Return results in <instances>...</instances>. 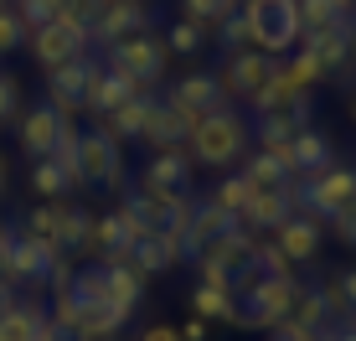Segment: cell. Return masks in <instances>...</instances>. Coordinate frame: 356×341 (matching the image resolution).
<instances>
[{
  "mask_svg": "<svg viewBox=\"0 0 356 341\" xmlns=\"http://www.w3.org/2000/svg\"><path fill=\"white\" fill-rule=\"evenodd\" d=\"M289 321H294V326H305V331H325V321H330V300H325V290H305V285H300V300H294Z\"/></svg>",
  "mask_w": 356,
  "mask_h": 341,
  "instance_id": "cell-32",
  "label": "cell"
},
{
  "mask_svg": "<svg viewBox=\"0 0 356 341\" xmlns=\"http://www.w3.org/2000/svg\"><path fill=\"white\" fill-rule=\"evenodd\" d=\"M274 57H264V52H232L227 57V68H222V93L227 99H243V104H253L259 109V99L268 93V83H274Z\"/></svg>",
  "mask_w": 356,
  "mask_h": 341,
  "instance_id": "cell-9",
  "label": "cell"
},
{
  "mask_svg": "<svg viewBox=\"0 0 356 341\" xmlns=\"http://www.w3.org/2000/svg\"><path fill=\"white\" fill-rule=\"evenodd\" d=\"M191 310L202 315V321H232V326H238V295H232V290L202 285V290L191 295Z\"/></svg>",
  "mask_w": 356,
  "mask_h": 341,
  "instance_id": "cell-29",
  "label": "cell"
},
{
  "mask_svg": "<svg viewBox=\"0 0 356 341\" xmlns=\"http://www.w3.org/2000/svg\"><path fill=\"white\" fill-rule=\"evenodd\" d=\"M140 341H181V331H176V326H165V321H155V326H145V331H140Z\"/></svg>",
  "mask_w": 356,
  "mask_h": 341,
  "instance_id": "cell-48",
  "label": "cell"
},
{
  "mask_svg": "<svg viewBox=\"0 0 356 341\" xmlns=\"http://www.w3.org/2000/svg\"><path fill=\"white\" fill-rule=\"evenodd\" d=\"M67 187H72V181H67V170L57 166V161H36V166H31V191H36V197L63 202V191H67Z\"/></svg>",
  "mask_w": 356,
  "mask_h": 341,
  "instance_id": "cell-36",
  "label": "cell"
},
{
  "mask_svg": "<svg viewBox=\"0 0 356 341\" xmlns=\"http://www.w3.org/2000/svg\"><path fill=\"white\" fill-rule=\"evenodd\" d=\"M294 6H300V42H305V36H321L330 26H341V21H351L346 0H294Z\"/></svg>",
  "mask_w": 356,
  "mask_h": 341,
  "instance_id": "cell-24",
  "label": "cell"
},
{
  "mask_svg": "<svg viewBox=\"0 0 356 341\" xmlns=\"http://www.w3.org/2000/svg\"><path fill=\"white\" fill-rule=\"evenodd\" d=\"M10 310H16V295H10V290H6V279H0V321H6Z\"/></svg>",
  "mask_w": 356,
  "mask_h": 341,
  "instance_id": "cell-52",
  "label": "cell"
},
{
  "mask_svg": "<svg viewBox=\"0 0 356 341\" xmlns=\"http://www.w3.org/2000/svg\"><path fill=\"white\" fill-rule=\"evenodd\" d=\"M129 233H124V223H119L114 212L108 217H93V238H88V253H104L108 264H129Z\"/></svg>",
  "mask_w": 356,
  "mask_h": 341,
  "instance_id": "cell-25",
  "label": "cell"
},
{
  "mask_svg": "<svg viewBox=\"0 0 356 341\" xmlns=\"http://www.w3.org/2000/svg\"><path fill=\"white\" fill-rule=\"evenodd\" d=\"M289 212H294V197H289V191H253L238 223L248 228V233H259V228H279Z\"/></svg>",
  "mask_w": 356,
  "mask_h": 341,
  "instance_id": "cell-22",
  "label": "cell"
},
{
  "mask_svg": "<svg viewBox=\"0 0 356 341\" xmlns=\"http://www.w3.org/2000/svg\"><path fill=\"white\" fill-rule=\"evenodd\" d=\"M336 290H341V300H346V306L356 310V269H346V274H341V279H336Z\"/></svg>",
  "mask_w": 356,
  "mask_h": 341,
  "instance_id": "cell-49",
  "label": "cell"
},
{
  "mask_svg": "<svg viewBox=\"0 0 356 341\" xmlns=\"http://www.w3.org/2000/svg\"><path fill=\"white\" fill-rule=\"evenodd\" d=\"M217 31H222V47H227V57H232V52H253V42H248V21H243V10H232V16H227Z\"/></svg>",
  "mask_w": 356,
  "mask_h": 341,
  "instance_id": "cell-42",
  "label": "cell"
},
{
  "mask_svg": "<svg viewBox=\"0 0 356 341\" xmlns=\"http://www.w3.org/2000/svg\"><path fill=\"white\" fill-rule=\"evenodd\" d=\"M238 6H243V0H186V21H196V26L212 31V26H222Z\"/></svg>",
  "mask_w": 356,
  "mask_h": 341,
  "instance_id": "cell-37",
  "label": "cell"
},
{
  "mask_svg": "<svg viewBox=\"0 0 356 341\" xmlns=\"http://www.w3.org/2000/svg\"><path fill=\"white\" fill-rule=\"evenodd\" d=\"M330 228H336V238H346V243H356V202L346 207V212H336V217H330Z\"/></svg>",
  "mask_w": 356,
  "mask_h": 341,
  "instance_id": "cell-45",
  "label": "cell"
},
{
  "mask_svg": "<svg viewBox=\"0 0 356 341\" xmlns=\"http://www.w3.org/2000/svg\"><path fill=\"white\" fill-rule=\"evenodd\" d=\"M186 135H191V129L181 125L176 114H170V104H150V114H145V129H140V140L150 145L155 155H161V150H181V145H186Z\"/></svg>",
  "mask_w": 356,
  "mask_h": 341,
  "instance_id": "cell-21",
  "label": "cell"
},
{
  "mask_svg": "<svg viewBox=\"0 0 356 341\" xmlns=\"http://www.w3.org/2000/svg\"><path fill=\"white\" fill-rule=\"evenodd\" d=\"M63 129H67V119L57 114L52 104H36V109H26V114H21V150H26L31 161H52Z\"/></svg>",
  "mask_w": 356,
  "mask_h": 341,
  "instance_id": "cell-12",
  "label": "cell"
},
{
  "mask_svg": "<svg viewBox=\"0 0 356 341\" xmlns=\"http://www.w3.org/2000/svg\"><path fill=\"white\" fill-rule=\"evenodd\" d=\"M346 6H356V0H346Z\"/></svg>",
  "mask_w": 356,
  "mask_h": 341,
  "instance_id": "cell-54",
  "label": "cell"
},
{
  "mask_svg": "<svg viewBox=\"0 0 356 341\" xmlns=\"http://www.w3.org/2000/svg\"><path fill=\"white\" fill-rule=\"evenodd\" d=\"M145 31H150V10H145L140 0H114V6L93 21V42H104V47H119V42L145 36Z\"/></svg>",
  "mask_w": 356,
  "mask_h": 341,
  "instance_id": "cell-13",
  "label": "cell"
},
{
  "mask_svg": "<svg viewBox=\"0 0 356 341\" xmlns=\"http://www.w3.org/2000/svg\"><path fill=\"white\" fill-rule=\"evenodd\" d=\"M181 259H186V238H176V233H150V238H140L129 248V269L140 274V279L176 269Z\"/></svg>",
  "mask_w": 356,
  "mask_h": 341,
  "instance_id": "cell-14",
  "label": "cell"
},
{
  "mask_svg": "<svg viewBox=\"0 0 356 341\" xmlns=\"http://www.w3.org/2000/svg\"><path fill=\"white\" fill-rule=\"evenodd\" d=\"M165 104H170V114H176L186 129H196L207 114L227 109V93H222V83H217V72H191V78L176 83V93H170Z\"/></svg>",
  "mask_w": 356,
  "mask_h": 341,
  "instance_id": "cell-8",
  "label": "cell"
},
{
  "mask_svg": "<svg viewBox=\"0 0 356 341\" xmlns=\"http://www.w3.org/2000/svg\"><path fill=\"white\" fill-rule=\"evenodd\" d=\"M42 321H47V310H36V306H16L0 321V341H36V331H42Z\"/></svg>",
  "mask_w": 356,
  "mask_h": 341,
  "instance_id": "cell-35",
  "label": "cell"
},
{
  "mask_svg": "<svg viewBox=\"0 0 356 341\" xmlns=\"http://www.w3.org/2000/svg\"><path fill=\"white\" fill-rule=\"evenodd\" d=\"M57 223H63V202H47V207H31V212H26L21 233L36 238V243H47V248H57ZM57 253H63V248H57Z\"/></svg>",
  "mask_w": 356,
  "mask_h": 341,
  "instance_id": "cell-33",
  "label": "cell"
},
{
  "mask_svg": "<svg viewBox=\"0 0 356 341\" xmlns=\"http://www.w3.org/2000/svg\"><path fill=\"white\" fill-rule=\"evenodd\" d=\"M253 269L264 279H294V264L274 248V243H253Z\"/></svg>",
  "mask_w": 356,
  "mask_h": 341,
  "instance_id": "cell-39",
  "label": "cell"
},
{
  "mask_svg": "<svg viewBox=\"0 0 356 341\" xmlns=\"http://www.w3.org/2000/svg\"><path fill=\"white\" fill-rule=\"evenodd\" d=\"M21 109V83L10 78V72H0V125H10Z\"/></svg>",
  "mask_w": 356,
  "mask_h": 341,
  "instance_id": "cell-44",
  "label": "cell"
},
{
  "mask_svg": "<svg viewBox=\"0 0 356 341\" xmlns=\"http://www.w3.org/2000/svg\"><path fill=\"white\" fill-rule=\"evenodd\" d=\"M31 42V57L42 63L47 72H57V68H67V63H78V57H88V26H83L72 10H63V16L52 21V26H42V31H31L26 36Z\"/></svg>",
  "mask_w": 356,
  "mask_h": 341,
  "instance_id": "cell-3",
  "label": "cell"
},
{
  "mask_svg": "<svg viewBox=\"0 0 356 341\" xmlns=\"http://www.w3.org/2000/svg\"><path fill=\"white\" fill-rule=\"evenodd\" d=\"M93 238V212L78 202H63V223H57V248L63 253H83Z\"/></svg>",
  "mask_w": 356,
  "mask_h": 341,
  "instance_id": "cell-26",
  "label": "cell"
},
{
  "mask_svg": "<svg viewBox=\"0 0 356 341\" xmlns=\"http://www.w3.org/2000/svg\"><path fill=\"white\" fill-rule=\"evenodd\" d=\"M202 47H207V26H196V21H176L165 36V52H181V57L202 52Z\"/></svg>",
  "mask_w": 356,
  "mask_h": 341,
  "instance_id": "cell-38",
  "label": "cell"
},
{
  "mask_svg": "<svg viewBox=\"0 0 356 341\" xmlns=\"http://www.w3.org/2000/svg\"><path fill=\"white\" fill-rule=\"evenodd\" d=\"M243 181H248V191H289V197H294V170L279 166L274 155H264V150L248 155V166H243Z\"/></svg>",
  "mask_w": 356,
  "mask_h": 341,
  "instance_id": "cell-23",
  "label": "cell"
},
{
  "mask_svg": "<svg viewBox=\"0 0 356 341\" xmlns=\"http://www.w3.org/2000/svg\"><path fill=\"white\" fill-rule=\"evenodd\" d=\"M104 78V68L93 63V57H78V63H67V68H57V72H47V104L57 109V114L67 119H78V114H88V104H93V83Z\"/></svg>",
  "mask_w": 356,
  "mask_h": 341,
  "instance_id": "cell-5",
  "label": "cell"
},
{
  "mask_svg": "<svg viewBox=\"0 0 356 341\" xmlns=\"http://www.w3.org/2000/svg\"><path fill=\"white\" fill-rule=\"evenodd\" d=\"M119 176H124V161H119V140H108L104 129H83V140H78V170H72V187L108 191V187H119Z\"/></svg>",
  "mask_w": 356,
  "mask_h": 341,
  "instance_id": "cell-7",
  "label": "cell"
},
{
  "mask_svg": "<svg viewBox=\"0 0 356 341\" xmlns=\"http://www.w3.org/2000/svg\"><path fill=\"white\" fill-rule=\"evenodd\" d=\"M305 52L321 63V72L346 68L351 57H356V26H351V21H341V26H330V31H321V36H305Z\"/></svg>",
  "mask_w": 356,
  "mask_h": 341,
  "instance_id": "cell-19",
  "label": "cell"
},
{
  "mask_svg": "<svg viewBox=\"0 0 356 341\" xmlns=\"http://www.w3.org/2000/svg\"><path fill=\"white\" fill-rule=\"evenodd\" d=\"M274 336H284V341H321V331H305V326H294V321H279Z\"/></svg>",
  "mask_w": 356,
  "mask_h": 341,
  "instance_id": "cell-46",
  "label": "cell"
},
{
  "mask_svg": "<svg viewBox=\"0 0 356 341\" xmlns=\"http://www.w3.org/2000/svg\"><path fill=\"white\" fill-rule=\"evenodd\" d=\"M232 223H238V217H227L212 197H207V202H196L191 228H186V259H202V248H207V243H212L217 233H227Z\"/></svg>",
  "mask_w": 356,
  "mask_h": 341,
  "instance_id": "cell-20",
  "label": "cell"
},
{
  "mask_svg": "<svg viewBox=\"0 0 356 341\" xmlns=\"http://www.w3.org/2000/svg\"><path fill=\"white\" fill-rule=\"evenodd\" d=\"M16 6V16H21V26H26V36L31 31H42V26H52L57 16L72 6V0H10Z\"/></svg>",
  "mask_w": 356,
  "mask_h": 341,
  "instance_id": "cell-34",
  "label": "cell"
},
{
  "mask_svg": "<svg viewBox=\"0 0 356 341\" xmlns=\"http://www.w3.org/2000/svg\"><path fill=\"white\" fill-rule=\"evenodd\" d=\"M0 187H6V161H0Z\"/></svg>",
  "mask_w": 356,
  "mask_h": 341,
  "instance_id": "cell-53",
  "label": "cell"
},
{
  "mask_svg": "<svg viewBox=\"0 0 356 341\" xmlns=\"http://www.w3.org/2000/svg\"><path fill=\"white\" fill-rule=\"evenodd\" d=\"M253 243H259V238H253L248 228H243V223H232L227 233H217L212 243H207L196 264H212V269H222V274H238L243 264H253Z\"/></svg>",
  "mask_w": 356,
  "mask_h": 341,
  "instance_id": "cell-15",
  "label": "cell"
},
{
  "mask_svg": "<svg viewBox=\"0 0 356 341\" xmlns=\"http://www.w3.org/2000/svg\"><path fill=\"white\" fill-rule=\"evenodd\" d=\"M150 104H155V99H140V93H134L129 104H119L114 114H108V129H104V135H108V140H140L145 114H150Z\"/></svg>",
  "mask_w": 356,
  "mask_h": 341,
  "instance_id": "cell-30",
  "label": "cell"
},
{
  "mask_svg": "<svg viewBox=\"0 0 356 341\" xmlns=\"http://www.w3.org/2000/svg\"><path fill=\"white\" fill-rule=\"evenodd\" d=\"M140 187H145V191H186V187H191V155H186V150H161V155H150Z\"/></svg>",
  "mask_w": 356,
  "mask_h": 341,
  "instance_id": "cell-18",
  "label": "cell"
},
{
  "mask_svg": "<svg viewBox=\"0 0 356 341\" xmlns=\"http://www.w3.org/2000/svg\"><path fill=\"white\" fill-rule=\"evenodd\" d=\"M336 166V150H330V140L321 129H294V145H289V170L294 176H321V170Z\"/></svg>",
  "mask_w": 356,
  "mask_h": 341,
  "instance_id": "cell-17",
  "label": "cell"
},
{
  "mask_svg": "<svg viewBox=\"0 0 356 341\" xmlns=\"http://www.w3.org/2000/svg\"><path fill=\"white\" fill-rule=\"evenodd\" d=\"M248 197H253V191H248V181H243V176H227L222 187L212 191V202L222 207L227 217H243V207H248Z\"/></svg>",
  "mask_w": 356,
  "mask_h": 341,
  "instance_id": "cell-40",
  "label": "cell"
},
{
  "mask_svg": "<svg viewBox=\"0 0 356 341\" xmlns=\"http://www.w3.org/2000/svg\"><path fill=\"white\" fill-rule=\"evenodd\" d=\"M165 36L145 31V36H129V42L108 47V72H119V78H129L134 88H150V83H161L165 72Z\"/></svg>",
  "mask_w": 356,
  "mask_h": 341,
  "instance_id": "cell-6",
  "label": "cell"
},
{
  "mask_svg": "<svg viewBox=\"0 0 356 341\" xmlns=\"http://www.w3.org/2000/svg\"><path fill=\"white\" fill-rule=\"evenodd\" d=\"M63 259L57 248H47V243H36L26 233L10 238V248L0 253V279L6 285H36V279H52V264Z\"/></svg>",
  "mask_w": 356,
  "mask_h": 341,
  "instance_id": "cell-11",
  "label": "cell"
},
{
  "mask_svg": "<svg viewBox=\"0 0 356 341\" xmlns=\"http://www.w3.org/2000/svg\"><path fill=\"white\" fill-rule=\"evenodd\" d=\"M21 42H26V26H21L16 6H0V57H6V52H16Z\"/></svg>",
  "mask_w": 356,
  "mask_h": 341,
  "instance_id": "cell-43",
  "label": "cell"
},
{
  "mask_svg": "<svg viewBox=\"0 0 356 341\" xmlns=\"http://www.w3.org/2000/svg\"><path fill=\"white\" fill-rule=\"evenodd\" d=\"M294 300H300V279H264L248 290V295H238V326H259V331H268V326L289 321Z\"/></svg>",
  "mask_w": 356,
  "mask_h": 341,
  "instance_id": "cell-4",
  "label": "cell"
},
{
  "mask_svg": "<svg viewBox=\"0 0 356 341\" xmlns=\"http://www.w3.org/2000/svg\"><path fill=\"white\" fill-rule=\"evenodd\" d=\"M284 68H289V78H294V83H300V93H310V88H315V83H321V78H325V72H321V63H315V57H310V52H305V47H300V52H294V57H289V63H284Z\"/></svg>",
  "mask_w": 356,
  "mask_h": 341,
  "instance_id": "cell-41",
  "label": "cell"
},
{
  "mask_svg": "<svg viewBox=\"0 0 356 341\" xmlns=\"http://www.w3.org/2000/svg\"><path fill=\"white\" fill-rule=\"evenodd\" d=\"M321 341H356V321H346V326H341V331H325Z\"/></svg>",
  "mask_w": 356,
  "mask_h": 341,
  "instance_id": "cell-51",
  "label": "cell"
},
{
  "mask_svg": "<svg viewBox=\"0 0 356 341\" xmlns=\"http://www.w3.org/2000/svg\"><path fill=\"white\" fill-rule=\"evenodd\" d=\"M274 248L284 253L289 264L315 259V253H321V223H315V217H305V212H289L284 223L274 228Z\"/></svg>",
  "mask_w": 356,
  "mask_h": 341,
  "instance_id": "cell-16",
  "label": "cell"
},
{
  "mask_svg": "<svg viewBox=\"0 0 356 341\" xmlns=\"http://www.w3.org/2000/svg\"><path fill=\"white\" fill-rule=\"evenodd\" d=\"M124 321H129L124 310H114V306H93V310H83V315H78L72 336H78V341H114L119 331H124Z\"/></svg>",
  "mask_w": 356,
  "mask_h": 341,
  "instance_id": "cell-27",
  "label": "cell"
},
{
  "mask_svg": "<svg viewBox=\"0 0 356 341\" xmlns=\"http://www.w3.org/2000/svg\"><path fill=\"white\" fill-rule=\"evenodd\" d=\"M104 274H108V306L134 315V306H140V295H145V279L134 274L129 264H104Z\"/></svg>",
  "mask_w": 356,
  "mask_h": 341,
  "instance_id": "cell-28",
  "label": "cell"
},
{
  "mask_svg": "<svg viewBox=\"0 0 356 341\" xmlns=\"http://www.w3.org/2000/svg\"><path fill=\"white\" fill-rule=\"evenodd\" d=\"M134 93H140V88H134L129 78H119V72H108V68H104V78L93 83V104H88V109H98V114L108 119V114H114L119 104H129Z\"/></svg>",
  "mask_w": 356,
  "mask_h": 341,
  "instance_id": "cell-31",
  "label": "cell"
},
{
  "mask_svg": "<svg viewBox=\"0 0 356 341\" xmlns=\"http://www.w3.org/2000/svg\"><path fill=\"white\" fill-rule=\"evenodd\" d=\"M294 202H305L315 217H336V212H346V207L356 202V170H341V166H330L321 170V176H310L300 191H294Z\"/></svg>",
  "mask_w": 356,
  "mask_h": 341,
  "instance_id": "cell-10",
  "label": "cell"
},
{
  "mask_svg": "<svg viewBox=\"0 0 356 341\" xmlns=\"http://www.w3.org/2000/svg\"><path fill=\"white\" fill-rule=\"evenodd\" d=\"M243 150H248V119L232 114V109H217V114H207L202 125L186 135L191 166H232Z\"/></svg>",
  "mask_w": 356,
  "mask_h": 341,
  "instance_id": "cell-1",
  "label": "cell"
},
{
  "mask_svg": "<svg viewBox=\"0 0 356 341\" xmlns=\"http://www.w3.org/2000/svg\"><path fill=\"white\" fill-rule=\"evenodd\" d=\"M243 21H248V42L264 57H284L300 42V6L294 0H243Z\"/></svg>",
  "mask_w": 356,
  "mask_h": 341,
  "instance_id": "cell-2",
  "label": "cell"
},
{
  "mask_svg": "<svg viewBox=\"0 0 356 341\" xmlns=\"http://www.w3.org/2000/svg\"><path fill=\"white\" fill-rule=\"evenodd\" d=\"M176 331H181V341H207V336H212V326H207L202 315H191V321H186V326H176Z\"/></svg>",
  "mask_w": 356,
  "mask_h": 341,
  "instance_id": "cell-47",
  "label": "cell"
},
{
  "mask_svg": "<svg viewBox=\"0 0 356 341\" xmlns=\"http://www.w3.org/2000/svg\"><path fill=\"white\" fill-rule=\"evenodd\" d=\"M36 341H67V331L52 321V315H47V321H42V331H36Z\"/></svg>",
  "mask_w": 356,
  "mask_h": 341,
  "instance_id": "cell-50",
  "label": "cell"
}]
</instances>
